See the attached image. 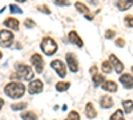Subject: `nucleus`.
Wrapping results in <instances>:
<instances>
[{"label":"nucleus","mask_w":133,"mask_h":120,"mask_svg":"<svg viewBox=\"0 0 133 120\" xmlns=\"http://www.w3.org/2000/svg\"><path fill=\"white\" fill-rule=\"evenodd\" d=\"M4 93L11 99H20L25 93V87L24 84H21L19 81H11L5 85Z\"/></svg>","instance_id":"f257e3e1"},{"label":"nucleus","mask_w":133,"mask_h":120,"mask_svg":"<svg viewBox=\"0 0 133 120\" xmlns=\"http://www.w3.org/2000/svg\"><path fill=\"white\" fill-rule=\"evenodd\" d=\"M15 70H16V73L12 76V78H17V79H23L25 81H31L33 79V76H35L32 68L29 67V65L23 64V63H17L15 65Z\"/></svg>","instance_id":"f03ea898"},{"label":"nucleus","mask_w":133,"mask_h":120,"mask_svg":"<svg viewBox=\"0 0 133 120\" xmlns=\"http://www.w3.org/2000/svg\"><path fill=\"white\" fill-rule=\"evenodd\" d=\"M40 48H41V51L45 53L47 56H52L53 53H56L57 52V43L55 41L52 37H44L43 40H41V43H40Z\"/></svg>","instance_id":"7ed1b4c3"},{"label":"nucleus","mask_w":133,"mask_h":120,"mask_svg":"<svg viewBox=\"0 0 133 120\" xmlns=\"http://www.w3.org/2000/svg\"><path fill=\"white\" fill-rule=\"evenodd\" d=\"M15 40V35L8 29H2L0 31V47L8 48L12 46V43Z\"/></svg>","instance_id":"20e7f679"},{"label":"nucleus","mask_w":133,"mask_h":120,"mask_svg":"<svg viewBox=\"0 0 133 120\" xmlns=\"http://www.w3.org/2000/svg\"><path fill=\"white\" fill-rule=\"evenodd\" d=\"M31 64L33 65V68L37 73H41L44 70V59L41 58V55L39 53H33L31 56Z\"/></svg>","instance_id":"39448f33"},{"label":"nucleus","mask_w":133,"mask_h":120,"mask_svg":"<svg viewBox=\"0 0 133 120\" xmlns=\"http://www.w3.org/2000/svg\"><path fill=\"white\" fill-rule=\"evenodd\" d=\"M51 67H52L53 71H56V73L60 76V78L64 79L65 76H66V68H65V65H64V63L61 60L56 59V60L51 61Z\"/></svg>","instance_id":"423d86ee"},{"label":"nucleus","mask_w":133,"mask_h":120,"mask_svg":"<svg viewBox=\"0 0 133 120\" xmlns=\"http://www.w3.org/2000/svg\"><path fill=\"white\" fill-rule=\"evenodd\" d=\"M44 90V84L40 79H35V80H31L29 85H28V92L31 95H37L40 92H43Z\"/></svg>","instance_id":"0eeeda50"},{"label":"nucleus","mask_w":133,"mask_h":120,"mask_svg":"<svg viewBox=\"0 0 133 120\" xmlns=\"http://www.w3.org/2000/svg\"><path fill=\"white\" fill-rule=\"evenodd\" d=\"M65 60H66V64H68V68H69L72 72H77V71H79V61H77V58H76L75 53L66 52Z\"/></svg>","instance_id":"6e6552de"},{"label":"nucleus","mask_w":133,"mask_h":120,"mask_svg":"<svg viewBox=\"0 0 133 120\" xmlns=\"http://www.w3.org/2000/svg\"><path fill=\"white\" fill-rule=\"evenodd\" d=\"M109 61H110V64H112V68L116 71V73H121L124 71V64L121 63V60L116 56V55H110L109 56Z\"/></svg>","instance_id":"1a4fd4ad"},{"label":"nucleus","mask_w":133,"mask_h":120,"mask_svg":"<svg viewBox=\"0 0 133 120\" xmlns=\"http://www.w3.org/2000/svg\"><path fill=\"white\" fill-rule=\"evenodd\" d=\"M68 40H69L71 44H75L76 47H79V48H83V46H84V41L81 40V37L79 36V34H77L76 31H71L69 32Z\"/></svg>","instance_id":"9d476101"},{"label":"nucleus","mask_w":133,"mask_h":120,"mask_svg":"<svg viewBox=\"0 0 133 120\" xmlns=\"http://www.w3.org/2000/svg\"><path fill=\"white\" fill-rule=\"evenodd\" d=\"M120 83L124 85V88L132 90L133 88V76L130 73H123L120 76Z\"/></svg>","instance_id":"9b49d317"},{"label":"nucleus","mask_w":133,"mask_h":120,"mask_svg":"<svg viewBox=\"0 0 133 120\" xmlns=\"http://www.w3.org/2000/svg\"><path fill=\"white\" fill-rule=\"evenodd\" d=\"M75 7H76V9L79 11L80 14H83L87 19H89V20H92V19H93V16H92V14H91L89 8H88L85 4H83L81 2H76V3H75Z\"/></svg>","instance_id":"f8f14e48"},{"label":"nucleus","mask_w":133,"mask_h":120,"mask_svg":"<svg viewBox=\"0 0 133 120\" xmlns=\"http://www.w3.org/2000/svg\"><path fill=\"white\" fill-rule=\"evenodd\" d=\"M101 88L104 91H107V92H117L118 85H117V83H115L112 80H107V81L104 80L103 84H101Z\"/></svg>","instance_id":"ddd939ff"},{"label":"nucleus","mask_w":133,"mask_h":120,"mask_svg":"<svg viewBox=\"0 0 133 120\" xmlns=\"http://www.w3.org/2000/svg\"><path fill=\"white\" fill-rule=\"evenodd\" d=\"M7 28H11L12 31H19V26H20V23H19V20H16V19H14V17H8V19H5L4 20V23H3Z\"/></svg>","instance_id":"4468645a"},{"label":"nucleus","mask_w":133,"mask_h":120,"mask_svg":"<svg viewBox=\"0 0 133 120\" xmlns=\"http://www.w3.org/2000/svg\"><path fill=\"white\" fill-rule=\"evenodd\" d=\"M133 5V0H117L118 11H127Z\"/></svg>","instance_id":"2eb2a0df"},{"label":"nucleus","mask_w":133,"mask_h":120,"mask_svg":"<svg viewBox=\"0 0 133 120\" xmlns=\"http://www.w3.org/2000/svg\"><path fill=\"white\" fill-rule=\"evenodd\" d=\"M85 116H87L88 119H93V117L97 116V111L95 110V107H93L92 103H88V104L85 105Z\"/></svg>","instance_id":"dca6fc26"},{"label":"nucleus","mask_w":133,"mask_h":120,"mask_svg":"<svg viewBox=\"0 0 133 120\" xmlns=\"http://www.w3.org/2000/svg\"><path fill=\"white\" fill-rule=\"evenodd\" d=\"M113 104H115V102L110 96H103L101 99H100V105L103 108H112Z\"/></svg>","instance_id":"f3484780"},{"label":"nucleus","mask_w":133,"mask_h":120,"mask_svg":"<svg viewBox=\"0 0 133 120\" xmlns=\"http://www.w3.org/2000/svg\"><path fill=\"white\" fill-rule=\"evenodd\" d=\"M104 80H105V79H104L103 75H100V73L92 75V81H93V85H95V87H100V85L103 84Z\"/></svg>","instance_id":"a211bd4d"},{"label":"nucleus","mask_w":133,"mask_h":120,"mask_svg":"<svg viewBox=\"0 0 133 120\" xmlns=\"http://www.w3.org/2000/svg\"><path fill=\"white\" fill-rule=\"evenodd\" d=\"M69 87H71V83H68V81H59L56 84V91L57 92H64L66 90H69Z\"/></svg>","instance_id":"6ab92c4d"},{"label":"nucleus","mask_w":133,"mask_h":120,"mask_svg":"<svg viewBox=\"0 0 133 120\" xmlns=\"http://www.w3.org/2000/svg\"><path fill=\"white\" fill-rule=\"evenodd\" d=\"M21 119L23 120H37V115L32 111H25L21 113Z\"/></svg>","instance_id":"aec40b11"},{"label":"nucleus","mask_w":133,"mask_h":120,"mask_svg":"<svg viewBox=\"0 0 133 120\" xmlns=\"http://www.w3.org/2000/svg\"><path fill=\"white\" fill-rule=\"evenodd\" d=\"M123 107L125 113H132L133 112V102L132 100H123Z\"/></svg>","instance_id":"412c9836"},{"label":"nucleus","mask_w":133,"mask_h":120,"mask_svg":"<svg viewBox=\"0 0 133 120\" xmlns=\"http://www.w3.org/2000/svg\"><path fill=\"white\" fill-rule=\"evenodd\" d=\"M27 105H28L27 103H15L11 105V110L12 111H23L27 108Z\"/></svg>","instance_id":"4be33fe9"},{"label":"nucleus","mask_w":133,"mask_h":120,"mask_svg":"<svg viewBox=\"0 0 133 120\" xmlns=\"http://www.w3.org/2000/svg\"><path fill=\"white\" fill-rule=\"evenodd\" d=\"M101 70H103L104 73H110V72H112V64H110V61H107V60L103 61Z\"/></svg>","instance_id":"5701e85b"},{"label":"nucleus","mask_w":133,"mask_h":120,"mask_svg":"<svg viewBox=\"0 0 133 120\" xmlns=\"http://www.w3.org/2000/svg\"><path fill=\"white\" fill-rule=\"evenodd\" d=\"M109 120H125V119H124V113H123V111H121V110H117L112 116L109 117Z\"/></svg>","instance_id":"b1692460"},{"label":"nucleus","mask_w":133,"mask_h":120,"mask_svg":"<svg viewBox=\"0 0 133 120\" xmlns=\"http://www.w3.org/2000/svg\"><path fill=\"white\" fill-rule=\"evenodd\" d=\"M9 11H11V14H23V9L17 7L16 4H9Z\"/></svg>","instance_id":"393cba45"},{"label":"nucleus","mask_w":133,"mask_h":120,"mask_svg":"<svg viewBox=\"0 0 133 120\" xmlns=\"http://www.w3.org/2000/svg\"><path fill=\"white\" fill-rule=\"evenodd\" d=\"M124 21H125V26H127V27L133 28V16H130V15L125 16V17H124Z\"/></svg>","instance_id":"a878e982"},{"label":"nucleus","mask_w":133,"mask_h":120,"mask_svg":"<svg viewBox=\"0 0 133 120\" xmlns=\"http://www.w3.org/2000/svg\"><path fill=\"white\" fill-rule=\"evenodd\" d=\"M53 3L56 4V5H59V7H68V5H71V3L68 2V0H53Z\"/></svg>","instance_id":"bb28decb"},{"label":"nucleus","mask_w":133,"mask_h":120,"mask_svg":"<svg viewBox=\"0 0 133 120\" xmlns=\"http://www.w3.org/2000/svg\"><path fill=\"white\" fill-rule=\"evenodd\" d=\"M68 119L69 120H80V115L77 113L76 111H71L69 115H68Z\"/></svg>","instance_id":"cd10ccee"},{"label":"nucleus","mask_w":133,"mask_h":120,"mask_svg":"<svg viewBox=\"0 0 133 120\" xmlns=\"http://www.w3.org/2000/svg\"><path fill=\"white\" fill-rule=\"evenodd\" d=\"M37 9L40 11V12H44L45 15H51V11L47 5H40V7H37Z\"/></svg>","instance_id":"c85d7f7f"},{"label":"nucleus","mask_w":133,"mask_h":120,"mask_svg":"<svg viewBox=\"0 0 133 120\" xmlns=\"http://www.w3.org/2000/svg\"><path fill=\"white\" fill-rule=\"evenodd\" d=\"M24 26H25L27 28H33V27H35V21H33L32 19H27V20L24 21Z\"/></svg>","instance_id":"c756f323"},{"label":"nucleus","mask_w":133,"mask_h":120,"mask_svg":"<svg viewBox=\"0 0 133 120\" xmlns=\"http://www.w3.org/2000/svg\"><path fill=\"white\" fill-rule=\"evenodd\" d=\"M113 36H116V32H115L113 29H108V31L105 32V37H107V39H112Z\"/></svg>","instance_id":"7c9ffc66"},{"label":"nucleus","mask_w":133,"mask_h":120,"mask_svg":"<svg viewBox=\"0 0 133 120\" xmlns=\"http://www.w3.org/2000/svg\"><path fill=\"white\" fill-rule=\"evenodd\" d=\"M115 43H116V46H117V47H120V48L125 47V40H124V39H117Z\"/></svg>","instance_id":"2f4dec72"},{"label":"nucleus","mask_w":133,"mask_h":120,"mask_svg":"<svg viewBox=\"0 0 133 120\" xmlns=\"http://www.w3.org/2000/svg\"><path fill=\"white\" fill-rule=\"evenodd\" d=\"M97 71H98V68H97V65H96V64H93L92 67H91V70H89L91 75H95V73H97Z\"/></svg>","instance_id":"473e14b6"},{"label":"nucleus","mask_w":133,"mask_h":120,"mask_svg":"<svg viewBox=\"0 0 133 120\" xmlns=\"http://www.w3.org/2000/svg\"><path fill=\"white\" fill-rule=\"evenodd\" d=\"M3 105H4V100L2 99V97H0V110L3 108Z\"/></svg>","instance_id":"72a5a7b5"},{"label":"nucleus","mask_w":133,"mask_h":120,"mask_svg":"<svg viewBox=\"0 0 133 120\" xmlns=\"http://www.w3.org/2000/svg\"><path fill=\"white\" fill-rule=\"evenodd\" d=\"M16 2H19V3H24V2H27V0H16Z\"/></svg>","instance_id":"f704fd0d"},{"label":"nucleus","mask_w":133,"mask_h":120,"mask_svg":"<svg viewBox=\"0 0 133 120\" xmlns=\"http://www.w3.org/2000/svg\"><path fill=\"white\" fill-rule=\"evenodd\" d=\"M2 58H3V53H2V52H0V59H2Z\"/></svg>","instance_id":"c9c22d12"},{"label":"nucleus","mask_w":133,"mask_h":120,"mask_svg":"<svg viewBox=\"0 0 133 120\" xmlns=\"http://www.w3.org/2000/svg\"><path fill=\"white\" fill-rule=\"evenodd\" d=\"M132 73H133V67H132Z\"/></svg>","instance_id":"e433bc0d"},{"label":"nucleus","mask_w":133,"mask_h":120,"mask_svg":"<svg viewBox=\"0 0 133 120\" xmlns=\"http://www.w3.org/2000/svg\"><path fill=\"white\" fill-rule=\"evenodd\" d=\"M65 120H69V119H65Z\"/></svg>","instance_id":"4c0bfd02"}]
</instances>
